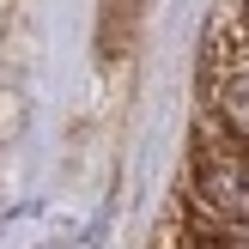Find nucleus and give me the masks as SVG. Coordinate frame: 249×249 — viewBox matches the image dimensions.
Returning <instances> with one entry per match:
<instances>
[{"mask_svg": "<svg viewBox=\"0 0 249 249\" xmlns=\"http://www.w3.org/2000/svg\"><path fill=\"white\" fill-rule=\"evenodd\" d=\"M219 116H225V128L237 134V140H249V73H237V79L225 85V97H219Z\"/></svg>", "mask_w": 249, "mask_h": 249, "instance_id": "3", "label": "nucleus"}, {"mask_svg": "<svg viewBox=\"0 0 249 249\" xmlns=\"http://www.w3.org/2000/svg\"><path fill=\"white\" fill-rule=\"evenodd\" d=\"M146 6H152V0H104V6H97V55L104 61H128L134 49H140Z\"/></svg>", "mask_w": 249, "mask_h": 249, "instance_id": "2", "label": "nucleus"}, {"mask_svg": "<svg viewBox=\"0 0 249 249\" xmlns=\"http://www.w3.org/2000/svg\"><path fill=\"white\" fill-rule=\"evenodd\" d=\"M12 104H24V91L12 97V85H0V146L18 140V128H24V122H12Z\"/></svg>", "mask_w": 249, "mask_h": 249, "instance_id": "4", "label": "nucleus"}, {"mask_svg": "<svg viewBox=\"0 0 249 249\" xmlns=\"http://www.w3.org/2000/svg\"><path fill=\"white\" fill-rule=\"evenodd\" d=\"M195 195L213 219L249 225V152H201L195 158Z\"/></svg>", "mask_w": 249, "mask_h": 249, "instance_id": "1", "label": "nucleus"}]
</instances>
